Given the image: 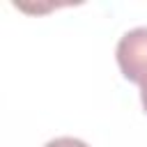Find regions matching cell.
<instances>
[{
  "label": "cell",
  "mask_w": 147,
  "mask_h": 147,
  "mask_svg": "<svg viewBox=\"0 0 147 147\" xmlns=\"http://www.w3.org/2000/svg\"><path fill=\"white\" fill-rule=\"evenodd\" d=\"M117 64L126 80L142 85L147 80V28H133L117 41Z\"/></svg>",
  "instance_id": "obj_1"
},
{
  "label": "cell",
  "mask_w": 147,
  "mask_h": 147,
  "mask_svg": "<svg viewBox=\"0 0 147 147\" xmlns=\"http://www.w3.org/2000/svg\"><path fill=\"white\" fill-rule=\"evenodd\" d=\"M44 147H90V145L83 142V140H78V138L62 136V138H53V140H48Z\"/></svg>",
  "instance_id": "obj_2"
},
{
  "label": "cell",
  "mask_w": 147,
  "mask_h": 147,
  "mask_svg": "<svg viewBox=\"0 0 147 147\" xmlns=\"http://www.w3.org/2000/svg\"><path fill=\"white\" fill-rule=\"evenodd\" d=\"M140 101H142V108H145V113H147V80L140 85Z\"/></svg>",
  "instance_id": "obj_3"
}]
</instances>
